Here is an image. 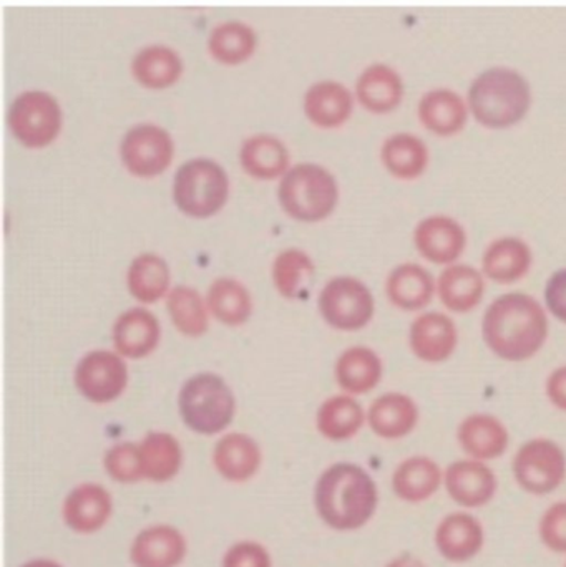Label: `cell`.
<instances>
[{
	"label": "cell",
	"mask_w": 566,
	"mask_h": 567,
	"mask_svg": "<svg viewBox=\"0 0 566 567\" xmlns=\"http://www.w3.org/2000/svg\"><path fill=\"white\" fill-rule=\"evenodd\" d=\"M544 303L525 292H507L492 300L482 317V339L497 359L524 363L537 357L550 337Z\"/></svg>",
	"instance_id": "6da1fadb"
},
{
	"label": "cell",
	"mask_w": 566,
	"mask_h": 567,
	"mask_svg": "<svg viewBox=\"0 0 566 567\" xmlns=\"http://www.w3.org/2000/svg\"><path fill=\"white\" fill-rule=\"evenodd\" d=\"M315 502L326 525L338 532H354L374 516L378 486L361 466L338 463L322 473L316 485Z\"/></svg>",
	"instance_id": "7a4b0ae2"
},
{
	"label": "cell",
	"mask_w": 566,
	"mask_h": 567,
	"mask_svg": "<svg viewBox=\"0 0 566 567\" xmlns=\"http://www.w3.org/2000/svg\"><path fill=\"white\" fill-rule=\"evenodd\" d=\"M531 103L524 76L507 69L482 73L469 90V110L485 128H512L527 116Z\"/></svg>",
	"instance_id": "3957f363"
},
{
	"label": "cell",
	"mask_w": 566,
	"mask_h": 567,
	"mask_svg": "<svg viewBox=\"0 0 566 567\" xmlns=\"http://www.w3.org/2000/svg\"><path fill=\"white\" fill-rule=\"evenodd\" d=\"M278 199L282 212L295 221H325L338 206V182L335 175L322 166L299 163L282 176Z\"/></svg>",
	"instance_id": "277c9868"
},
{
	"label": "cell",
	"mask_w": 566,
	"mask_h": 567,
	"mask_svg": "<svg viewBox=\"0 0 566 567\" xmlns=\"http://www.w3.org/2000/svg\"><path fill=\"white\" fill-rule=\"evenodd\" d=\"M183 423L199 435L222 433L236 412V400L228 383L216 373H198L183 383L178 393Z\"/></svg>",
	"instance_id": "5b68a950"
},
{
	"label": "cell",
	"mask_w": 566,
	"mask_h": 567,
	"mask_svg": "<svg viewBox=\"0 0 566 567\" xmlns=\"http://www.w3.org/2000/svg\"><path fill=\"white\" fill-rule=\"evenodd\" d=\"M176 208L193 219H208L225 208L229 196L228 173L209 158L183 163L173 179Z\"/></svg>",
	"instance_id": "8992f818"
},
{
	"label": "cell",
	"mask_w": 566,
	"mask_h": 567,
	"mask_svg": "<svg viewBox=\"0 0 566 567\" xmlns=\"http://www.w3.org/2000/svg\"><path fill=\"white\" fill-rule=\"evenodd\" d=\"M7 125L13 138L25 148H47L62 132V106L50 93L29 90L10 103Z\"/></svg>",
	"instance_id": "52a82bcc"
},
{
	"label": "cell",
	"mask_w": 566,
	"mask_h": 567,
	"mask_svg": "<svg viewBox=\"0 0 566 567\" xmlns=\"http://www.w3.org/2000/svg\"><path fill=\"white\" fill-rule=\"evenodd\" d=\"M319 313L332 329L358 332L374 319L375 299L368 284L352 276H338L322 287Z\"/></svg>",
	"instance_id": "ba28073f"
},
{
	"label": "cell",
	"mask_w": 566,
	"mask_h": 567,
	"mask_svg": "<svg viewBox=\"0 0 566 567\" xmlns=\"http://www.w3.org/2000/svg\"><path fill=\"white\" fill-rule=\"evenodd\" d=\"M512 472L517 485L528 495H550L565 482V450L545 436L528 440L515 453Z\"/></svg>",
	"instance_id": "9c48e42d"
},
{
	"label": "cell",
	"mask_w": 566,
	"mask_h": 567,
	"mask_svg": "<svg viewBox=\"0 0 566 567\" xmlns=\"http://www.w3.org/2000/svg\"><path fill=\"white\" fill-rule=\"evenodd\" d=\"M175 158L172 135L155 123H140L123 135L120 159L130 175L152 179L163 175Z\"/></svg>",
	"instance_id": "30bf717a"
},
{
	"label": "cell",
	"mask_w": 566,
	"mask_h": 567,
	"mask_svg": "<svg viewBox=\"0 0 566 567\" xmlns=\"http://www.w3.org/2000/svg\"><path fill=\"white\" fill-rule=\"evenodd\" d=\"M73 382L89 402L96 405L115 402L128 385V367L119 352L92 350L76 363Z\"/></svg>",
	"instance_id": "8fae6325"
},
{
	"label": "cell",
	"mask_w": 566,
	"mask_h": 567,
	"mask_svg": "<svg viewBox=\"0 0 566 567\" xmlns=\"http://www.w3.org/2000/svg\"><path fill=\"white\" fill-rule=\"evenodd\" d=\"M409 349L419 362L441 365L455 355L461 342L457 323L441 310H424L412 320L408 333Z\"/></svg>",
	"instance_id": "7c38bea8"
},
{
	"label": "cell",
	"mask_w": 566,
	"mask_h": 567,
	"mask_svg": "<svg viewBox=\"0 0 566 567\" xmlns=\"http://www.w3.org/2000/svg\"><path fill=\"white\" fill-rule=\"evenodd\" d=\"M415 251L441 268L461 261L469 245L467 229L449 215H431L418 223L412 235Z\"/></svg>",
	"instance_id": "4fadbf2b"
},
{
	"label": "cell",
	"mask_w": 566,
	"mask_h": 567,
	"mask_svg": "<svg viewBox=\"0 0 566 567\" xmlns=\"http://www.w3.org/2000/svg\"><path fill=\"white\" fill-rule=\"evenodd\" d=\"M444 486L452 502L465 509H477L495 498L498 480L488 463L464 458L445 468Z\"/></svg>",
	"instance_id": "5bb4252c"
},
{
	"label": "cell",
	"mask_w": 566,
	"mask_h": 567,
	"mask_svg": "<svg viewBox=\"0 0 566 567\" xmlns=\"http://www.w3.org/2000/svg\"><path fill=\"white\" fill-rule=\"evenodd\" d=\"M457 443L467 458L494 462L511 446V432L498 416L477 412L465 416L457 426Z\"/></svg>",
	"instance_id": "9a60e30c"
},
{
	"label": "cell",
	"mask_w": 566,
	"mask_h": 567,
	"mask_svg": "<svg viewBox=\"0 0 566 567\" xmlns=\"http://www.w3.org/2000/svg\"><path fill=\"white\" fill-rule=\"evenodd\" d=\"M434 539L435 548L445 561L464 565L477 558L484 549L485 529L471 513H451L439 523Z\"/></svg>",
	"instance_id": "2e32d148"
},
{
	"label": "cell",
	"mask_w": 566,
	"mask_h": 567,
	"mask_svg": "<svg viewBox=\"0 0 566 567\" xmlns=\"http://www.w3.org/2000/svg\"><path fill=\"white\" fill-rule=\"evenodd\" d=\"M534 266V251L518 236L494 239L482 255L481 269L487 281L498 286H512L524 281Z\"/></svg>",
	"instance_id": "e0dca14e"
},
{
	"label": "cell",
	"mask_w": 566,
	"mask_h": 567,
	"mask_svg": "<svg viewBox=\"0 0 566 567\" xmlns=\"http://www.w3.org/2000/svg\"><path fill=\"white\" fill-rule=\"evenodd\" d=\"M384 289L395 309L421 313L438 297V278L418 262H404L389 272Z\"/></svg>",
	"instance_id": "ac0fdd59"
},
{
	"label": "cell",
	"mask_w": 566,
	"mask_h": 567,
	"mask_svg": "<svg viewBox=\"0 0 566 567\" xmlns=\"http://www.w3.org/2000/svg\"><path fill=\"white\" fill-rule=\"evenodd\" d=\"M368 423L379 439L402 440L414 433L421 423V406L408 393H382L369 406Z\"/></svg>",
	"instance_id": "d6986e66"
},
{
	"label": "cell",
	"mask_w": 566,
	"mask_h": 567,
	"mask_svg": "<svg viewBox=\"0 0 566 567\" xmlns=\"http://www.w3.org/2000/svg\"><path fill=\"white\" fill-rule=\"evenodd\" d=\"M485 293L487 278L474 266L455 262L439 275L438 297L447 312L459 316L474 312L484 302Z\"/></svg>",
	"instance_id": "ffe728a7"
},
{
	"label": "cell",
	"mask_w": 566,
	"mask_h": 567,
	"mask_svg": "<svg viewBox=\"0 0 566 567\" xmlns=\"http://www.w3.org/2000/svg\"><path fill=\"white\" fill-rule=\"evenodd\" d=\"M162 339L158 319L143 307H133L116 317L112 329L113 347L123 359L152 355Z\"/></svg>",
	"instance_id": "44dd1931"
},
{
	"label": "cell",
	"mask_w": 566,
	"mask_h": 567,
	"mask_svg": "<svg viewBox=\"0 0 566 567\" xmlns=\"http://www.w3.org/2000/svg\"><path fill=\"white\" fill-rule=\"evenodd\" d=\"M335 377L339 389L348 395H368L382 382L384 362L371 347H349L336 360Z\"/></svg>",
	"instance_id": "7402d4cb"
},
{
	"label": "cell",
	"mask_w": 566,
	"mask_h": 567,
	"mask_svg": "<svg viewBox=\"0 0 566 567\" xmlns=\"http://www.w3.org/2000/svg\"><path fill=\"white\" fill-rule=\"evenodd\" d=\"M302 109L306 118L318 128H339L351 118L354 99L342 83L322 80L309 86Z\"/></svg>",
	"instance_id": "603a6c76"
},
{
	"label": "cell",
	"mask_w": 566,
	"mask_h": 567,
	"mask_svg": "<svg viewBox=\"0 0 566 567\" xmlns=\"http://www.w3.org/2000/svg\"><path fill=\"white\" fill-rule=\"evenodd\" d=\"M381 163L398 182H418L431 166V150L418 135L395 133L382 143Z\"/></svg>",
	"instance_id": "cb8c5ba5"
},
{
	"label": "cell",
	"mask_w": 566,
	"mask_h": 567,
	"mask_svg": "<svg viewBox=\"0 0 566 567\" xmlns=\"http://www.w3.org/2000/svg\"><path fill=\"white\" fill-rule=\"evenodd\" d=\"M444 485V472L435 460L424 455L411 456L399 463L392 475V489L401 502L421 505L431 499Z\"/></svg>",
	"instance_id": "d4e9b609"
},
{
	"label": "cell",
	"mask_w": 566,
	"mask_h": 567,
	"mask_svg": "<svg viewBox=\"0 0 566 567\" xmlns=\"http://www.w3.org/2000/svg\"><path fill=\"white\" fill-rule=\"evenodd\" d=\"M183 60L175 49L163 45V43H153V45L143 47L142 50L133 56L130 72L136 83L146 90H166L176 85L182 79Z\"/></svg>",
	"instance_id": "484cf974"
},
{
	"label": "cell",
	"mask_w": 566,
	"mask_h": 567,
	"mask_svg": "<svg viewBox=\"0 0 566 567\" xmlns=\"http://www.w3.org/2000/svg\"><path fill=\"white\" fill-rule=\"evenodd\" d=\"M239 163L246 175L253 179L272 182L289 172V152L281 140L259 133L243 142Z\"/></svg>",
	"instance_id": "4316f807"
},
{
	"label": "cell",
	"mask_w": 566,
	"mask_h": 567,
	"mask_svg": "<svg viewBox=\"0 0 566 567\" xmlns=\"http://www.w3.org/2000/svg\"><path fill=\"white\" fill-rule=\"evenodd\" d=\"M469 106L451 90L429 92L419 103L418 115L422 126L432 135L451 138L467 125Z\"/></svg>",
	"instance_id": "83f0119b"
},
{
	"label": "cell",
	"mask_w": 566,
	"mask_h": 567,
	"mask_svg": "<svg viewBox=\"0 0 566 567\" xmlns=\"http://www.w3.org/2000/svg\"><path fill=\"white\" fill-rule=\"evenodd\" d=\"M183 536L172 526H153L136 536L132 563L136 567H175L185 558Z\"/></svg>",
	"instance_id": "f1b7e54d"
},
{
	"label": "cell",
	"mask_w": 566,
	"mask_h": 567,
	"mask_svg": "<svg viewBox=\"0 0 566 567\" xmlns=\"http://www.w3.org/2000/svg\"><path fill=\"white\" fill-rule=\"evenodd\" d=\"M112 513V498L100 485H80L66 496L63 519L76 533L99 532Z\"/></svg>",
	"instance_id": "f546056e"
},
{
	"label": "cell",
	"mask_w": 566,
	"mask_h": 567,
	"mask_svg": "<svg viewBox=\"0 0 566 567\" xmlns=\"http://www.w3.org/2000/svg\"><path fill=\"white\" fill-rule=\"evenodd\" d=\"M356 96L362 109L375 115L394 112L404 96L401 76L385 65H371L356 83Z\"/></svg>",
	"instance_id": "4dcf8cb0"
},
{
	"label": "cell",
	"mask_w": 566,
	"mask_h": 567,
	"mask_svg": "<svg viewBox=\"0 0 566 567\" xmlns=\"http://www.w3.org/2000/svg\"><path fill=\"white\" fill-rule=\"evenodd\" d=\"M213 463L223 478L229 482H246L258 472L261 452L251 436L229 433L216 443Z\"/></svg>",
	"instance_id": "1f68e13d"
},
{
	"label": "cell",
	"mask_w": 566,
	"mask_h": 567,
	"mask_svg": "<svg viewBox=\"0 0 566 567\" xmlns=\"http://www.w3.org/2000/svg\"><path fill=\"white\" fill-rule=\"evenodd\" d=\"M366 422H368V413L356 396L348 393L325 400L316 416L319 433L332 442L351 440L361 432Z\"/></svg>",
	"instance_id": "d6a6232c"
},
{
	"label": "cell",
	"mask_w": 566,
	"mask_h": 567,
	"mask_svg": "<svg viewBox=\"0 0 566 567\" xmlns=\"http://www.w3.org/2000/svg\"><path fill=\"white\" fill-rule=\"evenodd\" d=\"M172 272L162 256L143 252L130 262L126 287L130 296L142 303H155L168 296Z\"/></svg>",
	"instance_id": "836d02e7"
},
{
	"label": "cell",
	"mask_w": 566,
	"mask_h": 567,
	"mask_svg": "<svg viewBox=\"0 0 566 567\" xmlns=\"http://www.w3.org/2000/svg\"><path fill=\"white\" fill-rule=\"evenodd\" d=\"M258 35L245 22H225L216 25L208 37V52L213 60L226 66L241 65L255 55Z\"/></svg>",
	"instance_id": "e575fe53"
},
{
	"label": "cell",
	"mask_w": 566,
	"mask_h": 567,
	"mask_svg": "<svg viewBox=\"0 0 566 567\" xmlns=\"http://www.w3.org/2000/svg\"><path fill=\"white\" fill-rule=\"evenodd\" d=\"M209 313L223 326L239 327L253 316L249 290L233 278L216 279L206 292Z\"/></svg>",
	"instance_id": "d590c367"
},
{
	"label": "cell",
	"mask_w": 566,
	"mask_h": 567,
	"mask_svg": "<svg viewBox=\"0 0 566 567\" xmlns=\"http://www.w3.org/2000/svg\"><path fill=\"white\" fill-rule=\"evenodd\" d=\"M166 312L182 336L198 339L208 332V303L193 287H173L166 296Z\"/></svg>",
	"instance_id": "8d00e7d4"
},
{
	"label": "cell",
	"mask_w": 566,
	"mask_h": 567,
	"mask_svg": "<svg viewBox=\"0 0 566 567\" xmlns=\"http://www.w3.org/2000/svg\"><path fill=\"white\" fill-rule=\"evenodd\" d=\"M145 478L155 483L168 482L182 466V446L169 433L150 432L140 443Z\"/></svg>",
	"instance_id": "74e56055"
},
{
	"label": "cell",
	"mask_w": 566,
	"mask_h": 567,
	"mask_svg": "<svg viewBox=\"0 0 566 567\" xmlns=\"http://www.w3.org/2000/svg\"><path fill=\"white\" fill-rule=\"evenodd\" d=\"M315 265L301 249H286L272 261L271 278L275 289L285 299H298L312 281Z\"/></svg>",
	"instance_id": "f35d334b"
},
{
	"label": "cell",
	"mask_w": 566,
	"mask_h": 567,
	"mask_svg": "<svg viewBox=\"0 0 566 567\" xmlns=\"http://www.w3.org/2000/svg\"><path fill=\"white\" fill-rule=\"evenodd\" d=\"M105 470L120 483H136L145 478L140 446L128 442L112 446L105 455Z\"/></svg>",
	"instance_id": "ab89813d"
},
{
	"label": "cell",
	"mask_w": 566,
	"mask_h": 567,
	"mask_svg": "<svg viewBox=\"0 0 566 567\" xmlns=\"http://www.w3.org/2000/svg\"><path fill=\"white\" fill-rule=\"evenodd\" d=\"M538 536L548 551L566 555V502L548 506L538 523Z\"/></svg>",
	"instance_id": "60d3db41"
},
{
	"label": "cell",
	"mask_w": 566,
	"mask_h": 567,
	"mask_svg": "<svg viewBox=\"0 0 566 567\" xmlns=\"http://www.w3.org/2000/svg\"><path fill=\"white\" fill-rule=\"evenodd\" d=\"M223 567H271V559L263 546L256 543H238L229 548Z\"/></svg>",
	"instance_id": "b9f144b4"
},
{
	"label": "cell",
	"mask_w": 566,
	"mask_h": 567,
	"mask_svg": "<svg viewBox=\"0 0 566 567\" xmlns=\"http://www.w3.org/2000/svg\"><path fill=\"white\" fill-rule=\"evenodd\" d=\"M544 299L548 313L566 326V268L558 269L548 278Z\"/></svg>",
	"instance_id": "7bdbcfd3"
},
{
	"label": "cell",
	"mask_w": 566,
	"mask_h": 567,
	"mask_svg": "<svg viewBox=\"0 0 566 567\" xmlns=\"http://www.w3.org/2000/svg\"><path fill=\"white\" fill-rule=\"evenodd\" d=\"M545 395L558 412L566 413V363L557 367L545 382Z\"/></svg>",
	"instance_id": "ee69618b"
},
{
	"label": "cell",
	"mask_w": 566,
	"mask_h": 567,
	"mask_svg": "<svg viewBox=\"0 0 566 567\" xmlns=\"http://www.w3.org/2000/svg\"><path fill=\"white\" fill-rule=\"evenodd\" d=\"M385 567H428L422 559L415 558L412 555H402L399 558L392 559Z\"/></svg>",
	"instance_id": "f6af8a7d"
},
{
	"label": "cell",
	"mask_w": 566,
	"mask_h": 567,
	"mask_svg": "<svg viewBox=\"0 0 566 567\" xmlns=\"http://www.w3.org/2000/svg\"><path fill=\"white\" fill-rule=\"evenodd\" d=\"M23 567H62L56 565V563L53 561H32L29 563V565H25Z\"/></svg>",
	"instance_id": "bcb514c9"
},
{
	"label": "cell",
	"mask_w": 566,
	"mask_h": 567,
	"mask_svg": "<svg viewBox=\"0 0 566 567\" xmlns=\"http://www.w3.org/2000/svg\"><path fill=\"white\" fill-rule=\"evenodd\" d=\"M564 567H566V563H565V566H564Z\"/></svg>",
	"instance_id": "7dc6e473"
}]
</instances>
